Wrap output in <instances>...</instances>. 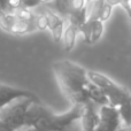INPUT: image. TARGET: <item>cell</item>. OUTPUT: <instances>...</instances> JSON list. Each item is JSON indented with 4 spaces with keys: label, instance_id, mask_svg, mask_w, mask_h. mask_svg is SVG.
<instances>
[{
    "label": "cell",
    "instance_id": "1",
    "mask_svg": "<svg viewBox=\"0 0 131 131\" xmlns=\"http://www.w3.org/2000/svg\"><path fill=\"white\" fill-rule=\"evenodd\" d=\"M54 76L64 97L74 105L84 104L89 99L90 79L88 70L69 60H59L52 66Z\"/></svg>",
    "mask_w": 131,
    "mask_h": 131
},
{
    "label": "cell",
    "instance_id": "2",
    "mask_svg": "<svg viewBox=\"0 0 131 131\" xmlns=\"http://www.w3.org/2000/svg\"><path fill=\"white\" fill-rule=\"evenodd\" d=\"M38 98H18L0 108V130L13 131L24 128L29 106Z\"/></svg>",
    "mask_w": 131,
    "mask_h": 131
},
{
    "label": "cell",
    "instance_id": "3",
    "mask_svg": "<svg viewBox=\"0 0 131 131\" xmlns=\"http://www.w3.org/2000/svg\"><path fill=\"white\" fill-rule=\"evenodd\" d=\"M83 104L74 105L64 114H55L48 107L44 106L41 108V115L38 124L36 125V130H64L75 122L76 120H81Z\"/></svg>",
    "mask_w": 131,
    "mask_h": 131
},
{
    "label": "cell",
    "instance_id": "4",
    "mask_svg": "<svg viewBox=\"0 0 131 131\" xmlns=\"http://www.w3.org/2000/svg\"><path fill=\"white\" fill-rule=\"evenodd\" d=\"M88 76L93 84L99 86L104 91L109 100V105L118 107L123 102L131 101V93L124 86H121L115 83L108 76L94 70H88Z\"/></svg>",
    "mask_w": 131,
    "mask_h": 131
},
{
    "label": "cell",
    "instance_id": "5",
    "mask_svg": "<svg viewBox=\"0 0 131 131\" xmlns=\"http://www.w3.org/2000/svg\"><path fill=\"white\" fill-rule=\"evenodd\" d=\"M121 116L118 112V107L112 105H102L99 111V124L95 130L105 131H115L120 129Z\"/></svg>",
    "mask_w": 131,
    "mask_h": 131
},
{
    "label": "cell",
    "instance_id": "6",
    "mask_svg": "<svg viewBox=\"0 0 131 131\" xmlns=\"http://www.w3.org/2000/svg\"><path fill=\"white\" fill-rule=\"evenodd\" d=\"M79 32L83 35V39L86 44H94L104 34V22L101 20H86L79 28Z\"/></svg>",
    "mask_w": 131,
    "mask_h": 131
},
{
    "label": "cell",
    "instance_id": "7",
    "mask_svg": "<svg viewBox=\"0 0 131 131\" xmlns=\"http://www.w3.org/2000/svg\"><path fill=\"white\" fill-rule=\"evenodd\" d=\"M38 98L35 93L30 92L27 90H22V89H16L12 88L8 85H4L0 84V108L6 106L7 104L14 101L15 99L18 98Z\"/></svg>",
    "mask_w": 131,
    "mask_h": 131
},
{
    "label": "cell",
    "instance_id": "8",
    "mask_svg": "<svg viewBox=\"0 0 131 131\" xmlns=\"http://www.w3.org/2000/svg\"><path fill=\"white\" fill-rule=\"evenodd\" d=\"M82 128L86 131L95 130L99 124V113L95 112L94 102L88 100L83 104V112L81 116Z\"/></svg>",
    "mask_w": 131,
    "mask_h": 131
},
{
    "label": "cell",
    "instance_id": "9",
    "mask_svg": "<svg viewBox=\"0 0 131 131\" xmlns=\"http://www.w3.org/2000/svg\"><path fill=\"white\" fill-rule=\"evenodd\" d=\"M78 32H79V30L76 25L70 22L68 23L67 28H66L63 31V36H62V41H63L66 52H70V51H72V48L75 47L76 37H77Z\"/></svg>",
    "mask_w": 131,
    "mask_h": 131
},
{
    "label": "cell",
    "instance_id": "10",
    "mask_svg": "<svg viewBox=\"0 0 131 131\" xmlns=\"http://www.w3.org/2000/svg\"><path fill=\"white\" fill-rule=\"evenodd\" d=\"M88 94H89V99L91 101H93L94 104H98L100 106L109 104V100L107 98V95L104 93V91L99 86L93 84L92 82H90V84L88 86Z\"/></svg>",
    "mask_w": 131,
    "mask_h": 131
},
{
    "label": "cell",
    "instance_id": "11",
    "mask_svg": "<svg viewBox=\"0 0 131 131\" xmlns=\"http://www.w3.org/2000/svg\"><path fill=\"white\" fill-rule=\"evenodd\" d=\"M67 20H68V22H70V23L76 25L79 30V28H81L82 25L86 22V20H88V5H86L84 8L79 9V10L70 13L69 15H68Z\"/></svg>",
    "mask_w": 131,
    "mask_h": 131
},
{
    "label": "cell",
    "instance_id": "12",
    "mask_svg": "<svg viewBox=\"0 0 131 131\" xmlns=\"http://www.w3.org/2000/svg\"><path fill=\"white\" fill-rule=\"evenodd\" d=\"M14 14H15L20 20L28 21V22H36L37 16H38L32 10V8H28V7H24V6H21L20 8L15 9Z\"/></svg>",
    "mask_w": 131,
    "mask_h": 131
},
{
    "label": "cell",
    "instance_id": "13",
    "mask_svg": "<svg viewBox=\"0 0 131 131\" xmlns=\"http://www.w3.org/2000/svg\"><path fill=\"white\" fill-rule=\"evenodd\" d=\"M121 121L125 124V128L131 127V101L123 102L118 106Z\"/></svg>",
    "mask_w": 131,
    "mask_h": 131
},
{
    "label": "cell",
    "instance_id": "14",
    "mask_svg": "<svg viewBox=\"0 0 131 131\" xmlns=\"http://www.w3.org/2000/svg\"><path fill=\"white\" fill-rule=\"evenodd\" d=\"M113 5H111L109 2H107L106 0H104L102 2L101 9H100V15H99V20H101L102 22H106L112 15V10H113Z\"/></svg>",
    "mask_w": 131,
    "mask_h": 131
},
{
    "label": "cell",
    "instance_id": "15",
    "mask_svg": "<svg viewBox=\"0 0 131 131\" xmlns=\"http://www.w3.org/2000/svg\"><path fill=\"white\" fill-rule=\"evenodd\" d=\"M36 25H37V29L38 30H45L46 28H48V22H47V18L44 14H39L37 16V20H36Z\"/></svg>",
    "mask_w": 131,
    "mask_h": 131
},
{
    "label": "cell",
    "instance_id": "16",
    "mask_svg": "<svg viewBox=\"0 0 131 131\" xmlns=\"http://www.w3.org/2000/svg\"><path fill=\"white\" fill-rule=\"evenodd\" d=\"M22 6V0H8V9L9 12L14 13V10Z\"/></svg>",
    "mask_w": 131,
    "mask_h": 131
},
{
    "label": "cell",
    "instance_id": "17",
    "mask_svg": "<svg viewBox=\"0 0 131 131\" xmlns=\"http://www.w3.org/2000/svg\"><path fill=\"white\" fill-rule=\"evenodd\" d=\"M39 5H41L40 0H22V6L28 8H36Z\"/></svg>",
    "mask_w": 131,
    "mask_h": 131
},
{
    "label": "cell",
    "instance_id": "18",
    "mask_svg": "<svg viewBox=\"0 0 131 131\" xmlns=\"http://www.w3.org/2000/svg\"><path fill=\"white\" fill-rule=\"evenodd\" d=\"M86 1H88V2H90V1H92V0H86Z\"/></svg>",
    "mask_w": 131,
    "mask_h": 131
},
{
    "label": "cell",
    "instance_id": "19",
    "mask_svg": "<svg viewBox=\"0 0 131 131\" xmlns=\"http://www.w3.org/2000/svg\"><path fill=\"white\" fill-rule=\"evenodd\" d=\"M129 4H130V6H131V0H129Z\"/></svg>",
    "mask_w": 131,
    "mask_h": 131
}]
</instances>
